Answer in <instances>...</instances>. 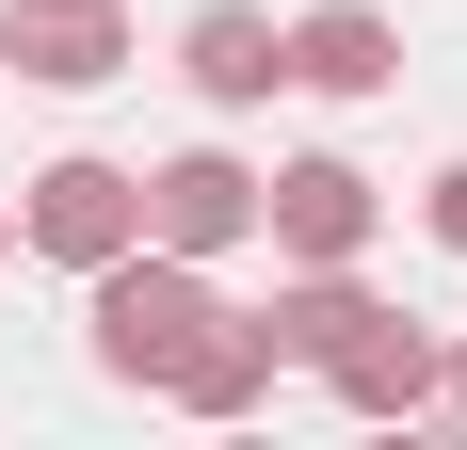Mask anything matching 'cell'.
<instances>
[{"instance_id":"cell-1","label":"cell","mask_w":467,"mask_h":450,"mask_svg":"<svg viewBox=\"0 0 467 450\" xmlns=\"http://www.w3.org/2000/svg\"><path fill=\"white\" fill-rule=\"evenodd\" d=\"M210 306H226V290H210V258H161V241H113V258L81 273V354L113 370V386H161V370H178V338H193Z\"/></svg>"},{"instance_id":"cell-2","label":"cell","mask_w":467,"mask_h":450,"mask_svg":"<svg viewBox=\"0 0 467 450\" xmlns=\"http://www.w3.org/2000/svg\"><path fill=\"white\" fill-rule=\"evenodd\" d=\"M0 210H16V258H48V273H97L113 241H145V178H130V161H97V145L33 161Z\"/></svg>"},{"instance_id":"cell-3","label":"cell","mask_w":467,"mask_h":450,"mask_svg":"<svg viewBox=\"0 0 467 450\" xmlns=\"http://www.w3.org/2000/svg\"><path fill=\"white\" fill-rule=\"evenodd\" d=\"M130 0H0V65L33 97H97V81H130Z\"/></svg>"},{"instance_id":"cell-4","label":"cell","mask_w":467,"mask_h":450,"mask_svg":"<svg viewBox=\"0 0 467 450\" xmlns=\"http://www.w3.org/2000/svg\"><path fill=\"white\" fill-rule=\"evenodd\" d=\"M145 241H161V258H242V241H258V161H242V145L145 161Z\"/></svg>"},{"instance_id":"cell-5","label":"cell","mask_w":467,"mask_h":450,"mask_svg":"<svg viewBox=\"0 0 467 450\" xmlns=\"http://www.w3.org/2000/svg\"><path fill=\"white\" fill-rule=\"evenodd\" d=\"M371 225H387V193L355 178L338 145H306V161L258 178V241H275V258H371Z\"/></svg>"},{"instance_id":"cell-6","label":"cell","mask_w":467,"mask_h":450,"mask_svg":"<svg viewBox=\"0 0 467 450\" xmlns=\"http://www.w3.org/2000/svg\"><path fill=\"white\" fill-rule=\"evenodd\" d=\"M161 403H178V418H258V403H275V322H258V306H210L178 338V370H161Z\"/></svg>"},{"instance_id":"cell-7","label":"cell","mask_w":467,"mask_h":450,"mask_svg":"<svg viewBox=\"0 0 467 450\" xmlns=\"http://www.w3.org/2000/svg\"><path fill=\"white\" fill-rule=\"evenodd\" d=\"M275 65L306 97H387V81H403V33H387L371 0H306V16L275 33Z\"/></svg>"},{"instance_id":"cell-8","label":"cell","mask_w":467,"mask_h":450,"mask_svg":"<svg viewBox=\"0 0 467 450\" xmlns=\"http://www.w3.org/2000/svg\"><path fill=\"white\" fill-rule=\"evenodd\" d=\"M178 81L210 97V113H258V97L290 81V65H275V16H258V0H193V16H178Z\"/></svg>"},{"instance_id":"cell-9","label":"cell","mask_w":467,"mask_h":450,"mask_svg":"<svg viewBox=\"0 0 467 450\" xmlns=\"http://www.w3.org/2000/svg\"><path fill=\"white\" fill-rule=\"evenodd\" d=\"M420 370H435V322H403V306L371 290V306H355V338L323 354V386H338L355 418H420Z\"/></svg>"},{"instance_id":"cell-10","label":"cell","mask_w":467,"mask_h":450,"mask_svg":"<svg viewBox=\"0 0 467 450\" xmlns=\"http://www.w3.org/2000/svg\"><path fill=\"white\" fill-rule=\"evenodd\" d=\"M420 418H435V435H467V338H435V370H420Z\"/></svg>"},{"instance_id":"cell-11","label":"cell","mask_w":467,"mask_h":450,"mask_svg":"<svg viewBox=\"0 0 467 450\" xmlns=\"http://www.w3.org/2000/svg\"><path fill=\"white\" fill-rule=\"evenodd\" d=\"M420 225L451 241V258H467V161H435V178H420Z\"/></svg>"},{"instance_id":"cell-12","label":"cell","mask_w":467,"mask_h":450,"mask_svg":"<svg viewBox=\"0 0 467 450\" xmlns=\"http://www.w3.org/2000/svg\"><path fill=\"white\" fill-rule=\"evenodd\" d=\"M0 273H16V210H0Z\"/></svg>"}]
</instances>
